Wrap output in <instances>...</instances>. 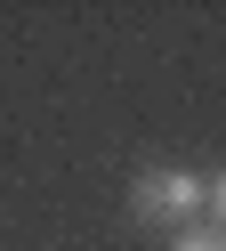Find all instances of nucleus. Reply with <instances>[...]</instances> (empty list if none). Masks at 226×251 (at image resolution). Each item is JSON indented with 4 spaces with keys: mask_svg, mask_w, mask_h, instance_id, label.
Returning a JSON list of instances; mask_svg holds the SVG:
<instances>
[{
    "mask_svg": "<svg viewBox=\"0 0 226 251\" xmlns=\"http://www.w3.org/2000/svg\"><path fill=\"white\" fill-rule=\"evenodd\" d=\"M170 251H226V227H178Z\"/></svg>",
    "mask_w": 226,
    "mask_h": 251,
    "instance_id": "nucleus-2",
    "label": "nucleus"
},
{
    "mask_svg": "<svg viewBox=\"0 0 226 251\" xmlns=\"http://www.w3.org/2000/svg\"><path fill=\"white\" fill-rule=\"evenodd\" d=\"M202 202L218 211V227H226V170H218V178H202Z\"/></svg>",
    "mask_w": 226,
    "mask_h": 251,
    "instance_id": "nucleus-3",
    "label": "nucleus"
},
{
    "mask_svg": "<svg viewBox=\"0 0 226 251\" xmlns=\"http://www.w3.org/2000/svg\"><path fill=\"white\" fill-rule=\"evenodd\" d=\"M194 211H202V178L178 162H154L137 170V186H129V219L137 227H194Z\"/></svg>",
    "mask_w": 226,
    "mask_h": 251,
    "instance_id": "nucleus-1",
    "label": "nucleus"
}]
</instances>
